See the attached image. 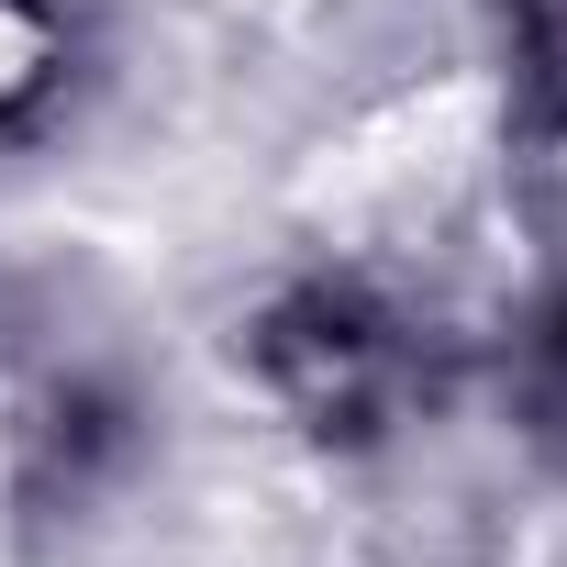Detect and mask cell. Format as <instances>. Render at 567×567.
<instances>
[{
	"label": "cell",
	"mask_w": 567,
	"mask_h": 567,
	"mask_svg": "<svg viewBox=\"0 0 567 567\" xmlns=\"http://www.w3.org/2000/svg\"><path fill=\"white\" fill-rule=\"evenodd\" d=\"M56 56H68V34H56L45 0H0V123L56 79Z\"/></svg>",
	"instance_id": "6da1fadb"
}]
</instances>
